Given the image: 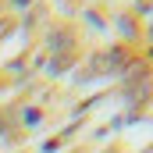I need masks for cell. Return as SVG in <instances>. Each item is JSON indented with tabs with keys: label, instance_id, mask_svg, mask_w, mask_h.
Returning a JSON list of instances; mask_svg holds the SVG:
<instances>
[{
	"label": "cell",
	"instance_id": "6da1fadb",
	"mask_svg": "<svg viewBox=\"0 0 153 153\" xmlns=\"http://www.w3.org/2000/svg\"><path fill=\"white\" fill-rule=\"evenodd\" d=\"M11 4H32V0H11Z\"/></svg>",
	"mask_w": 153,
	"mask_h": 153
}]
</instances>
